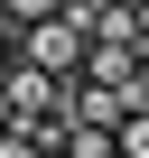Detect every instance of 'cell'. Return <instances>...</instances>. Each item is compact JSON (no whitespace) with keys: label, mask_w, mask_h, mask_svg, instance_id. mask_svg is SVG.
I'll use <instances>...</instances> for the list:
<instances>
[{"label":"cell","mask_w":149,"mask_h":158,"mask_svg":"<svg viewBox=\"0 0 149 158\" xmlns=\"http://www.w3.org/2000/svg\"><path fill=\"white\" fill-rule=\"evenodd\" d=\"M10 65H28V74H47V84H74V74H84V37H74L56 10L37 19V28H19L10 37Z\"/></svg>","instance_id":"6da1fadb"},{"label":"cell","mask_w":149,"mask_h":158,"mask_svg":"<svg viewBox=\"0 0 149 158\" xmlns=\"http://www.w3.org/2000/svg\"><path fill=\"white\" fill-rule=\"evenodd\" d=\"M112 158H149V112H130V121L112 130Z\"/></svg>","instance_id":"7a4b0ae2"},{"label":"cell","mask_w":149,"mask_h":158,"mask_svg":"<svg viewBox=\"0 0 149 158\" xmlns=\"http://www.w3.org/2000/svg\"><path fill=\"white\" fill-rule=\"evenodd\" d=\"M0 158H28V149H19V130H10V139H0Z\"/></svg>","instance_id":"3957f363"},{"label":"cell","mask_w":149,"mask_h":158,"mask_svg":"<svg viewBox=\"0 0 149 158\" xmlns=\"http://www.w3.org/2000/svg\"><path fill=\"white\" fill-rule=\"evenodd\" d=\"M140 56H149V0H140Z\"/></svg>","instance_id":"277c9868"},{"label":"cell","mask_w":149,"mask_h":158,"mask_svg":"<svg viewBox=\"0 0 149 158\" xmlns=\"http://www.w3.org/2000/svg\"><path fill=\"white\" fill-rule=\"evenodd\" d=\"M0 65H10V19H0Z\"/></svg>","instance_id":"5b68a950"},{"label":"cell","mask_w":149,"mask_h":158,"mask_svg":"<svg viewBox=\"0 0 149 158\" xmlns=\"http://www.w3.org/2000/svg\"><path fill=\"white\" fill-rule=\"evenodd\" d=\"M0 139H10V102H0Z\"/></svg>","instance_id":"8992f818"}]
</instances>
